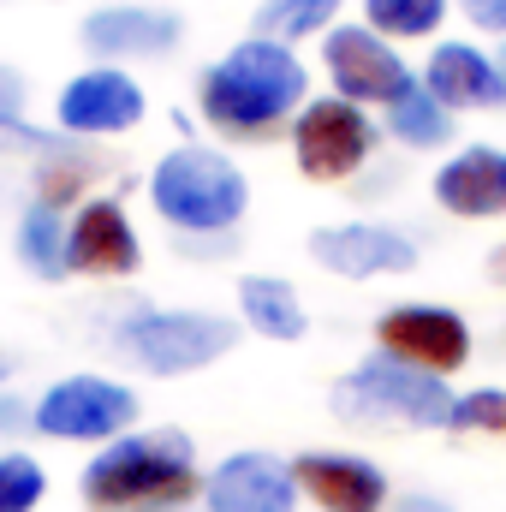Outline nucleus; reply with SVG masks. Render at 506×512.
Here are the masks:
<instances>
[{
	"mask_svg": "<svg viewBox=\"0 0 506 512\" xmlns=\"http://www.w3.org/2000/svg\"><path fill=\"white\" fill-rule=\"evenodd\" d=\"M304 102H310V66L298 60V48L268 42V36L233 42L221 60H209L197 72L203 126L215 137H233V143L286 137Z\"/></svg>",
	"mask_w": 506,
	"mask_h": 512,
	"instance_id": "obj_1",
	"label": "nucleus"
},
{
	"mask_svg": "<svg viewBox=\"0 0 506 512\" xmlns=\"http://www.w3.org/2000/svg\"><path fill=\"white\" fill-rule=\"evenodd\" d=\"M78 501L90 512H185L191 501H203L197 441L167 423L131 429L90 453L78 477Z\"/></svg>",
	"mask_w": 506,
	"mask_h": 512,
	"instance_id": "obj_2",
	"label": "nucleus"
},
{
	"mask_svg": "<svg viewBox=\"0 0 506 512\" xmlns=\"http://www.w3.org/2000/svg\"><path fill=\"white\" fill-rule=\"evenodd\" d=\"M143 191H149V209L179 233V239H233V227L245 221V209H251V179H245V167L227 155V149H215V143H197V137H185L179 149H167L155 167H149V179H143Z\"/></svg>",
	"mask_w": 506,
	"mask_h": 512,
	"instance_id": "obj_3",
	"label": "nucleus"
},
{
	"mask_svg": "<svg viewBox=\"0 0 506 512\" xmlns=\"http://www.w3.org/2000/svg\"><path fill=\"white\" fill-rule=\"evenodd\" d=\"M239 322L215 316V310H191V304H126L108 322V352L131 364L137 376L155 382H185L209 364H221L239 346Z\"/></svg>",
	"mask_w": 506,
	"mask_h": 512,
	"instance_id": "obj_4",
	"label": "nucleus"
},
{
	"mask_svg": "<svg viewBox=\"0 0 506 512\" xmlns=\"http://www.w3.org/2000/svg\"><path fill=\"white\" fill-rule=\"evenodd\" d=\"M453 382L411 370L387 352L358 358L340 382L328 387V411L340 423H364V429H447L453 417Z\"/></svg>",
	"mask_w": 506,
	"mask_h": 512,
	"instance_id": "obj_5",
	"label": "nucleus"
},
{
	"mask_svg": "<svg viewBox=\"0 0 506 512\" xmlns=\"http://www.w3.org/2000/svg\"><path fill=\"white\" fill-rule=\"evenodd\" d=\"M143 417V399L137 387L120 376H102V370H72L60 382H48L36 393V435L42 441H60V447H108L137 429Z\"/></svg>",
	"mask_w": 506,
	"mask_h": 512,
	"instance_id": "obj_6",
	"label": "nucleus"
},
{
	"mask_svg": "<svg viewBox=\"0 0 506 512\" xmlns=\"http://www.w3.org/2000/svg\"><path fill=\"white\" fill-rule=\"evenodd\" d=\"M286 143H292V161L310 185H346L370 167L381 126L370 120V108H358L346 96H310L286 131Z\"/></svg>",
	"mask_w": 506,
	"mask_h": 512,
	"instance_id": "obj_7",
	"label": "nucleus"
},
{
	"mask_svg": "<svg viewBox=\"0 0 506 512\" xmlns=\"http://www.w3.org/2000/svg\"><path fill=\"white\" fill-rule=\"evenodd\" d=\"M376 352L411 364V370H429V376H459L477 352V334L471 322L453 310V304H429V298H411V304H387L376 316Z\"/></svg>",
	"mask_w": 506,
	"mask_h": 512,
	"instance_id": "obj_8",
	"label": "nucleus"
},
{
	"mask_svg": "<svg viewBox=\"0 0 506 512\" xmlns=\"http://www.w3.org/2000/svg\"><path fill=\"white\" fill-rule=\"evenodd\" d=\"M322 72H328L334 96H346L358 108H381V114L417 90V72L405 66V54L370 24H334L322 36Z\"/></svg>",
	"mask_w": 506,
	"mask_h": 512,
	"instance_id": "obj_9",
	"label": "nucleus"
},
{
	"mask_svg": "<svg viewBox=\"0 0 506 512\" xmlns=\"http://www.w3.org/2000/svg\"><path fill=\"white\" fill-rule=\"evenodd\" d=\"M149 96L126 66H84L54 90V131L96 143V137H126L143 126Z\"/></svg>",
	"mask_w": 506,
	"mask_h": 512,
	"instance_id": "obj_10",
	"label": "nucleus"
},
{
	"mask_svg": "<svg viewBox=\"0 0 506 512\" xmlns=\"http://www.w3.org/2000/svg\"><path fill=\"white\" fill-rule=\"evenodd\" d=\"M78 42L96 66H131V60H167L185 42V18L173 6L143 0H108L78 24Z\"/></svg>",
	"mask_w": 506,
	"mask_h": 512,
	"instance_id": "obj_11",
	"label": "nucleus"
},
{
	"mask_svg": "<svg viewBox=\"0 0 506 512\" xmlns=\"http://www.w3.org/2000/svg\"><path fill=\"white\" fill-rule=\"evenodd\" d=\"M143 268V239H137V221L120 197L96 191L72 209V227H66V274L78 280H131Z\"/></svg>",
	"mask_w": 506,
	"mask_h": 512,
	"instance_id": "obj_12",
	"label": "nucleus"
},
{
	"mask_svg": "<svg viewBox=\"0 0 506 512\" xmlns=\"http://www.w3.org/2000/svg\"><path fill=\"white\" fill-rule=\"evenodd\" d=\"M304 489L292 459L268 453V447H239L227 459H215V471H203V512H298Z\"/></svg>",
	"mask_w": 506,
	"mask_h": 512,
	"instance_id": "obj_13",
	"label": "nucleus"
},
{
	"mask_svg": "<svg viewBox=\"0 0 506 512\" xmlns=\"http://www.w3.org/2000/svg\"><path fill=\"white\" fill-rule=\"evenodd\" d=\"M310 262L328 268L334 280H387V274H411L417 268V239L387 227V221H334L310 233Z\"/></svg>",
	"mask_w": 506,
	"mask_h": 512,
	"instance_id": "obj_14",
	"label": "nucleus"
},
{
	"mask_svg": "<svg viewBox=\"0 0 506 512\" xmlns=\"http://www.w3.org/2000/svg\"><path fill=\"white\" fill-rule=\"evenodd\" d=\"M298 489L316 512H387L393 507V483L370 453H346V447H310L292 459Z\"/></svg>",
	"mask_w": 506,
	"mask_h": 512,
	"instance_id": "obj_15",
	"label": "nucleus"
},
{
	"mask_svg": "<svg viewBox=\"0 0 506 512\" xmlns=\"http://www.w3.org/2000/svg\"><path fill=\"white\" fill-rule=\"evenodd\" d=\"M429 197L453 221H506V149L465 143L429 173Z\"/></svg>",
	"mask_w": 506,
	"mask_h": 512,
	"instance_id": "obj_16",
	"label": "nucleus"
},
{
	"mask_svg": "<svg viewBox=\"0 0 506 512\" xmlns=\"http://www.w3.org/2000/svg\"><path fill=\"white\" fill-rule=\"evenodd\" d=\"M417 84L441 108H453V114H495V108H506L501 66L477 42H435L429 60H423V72H417Z\"/></svg>",
	"mask_w": 506,
	"mask_h": 512,
	"instance_id": "obj_17",
	"label": "nucleus"
},
{
	"mask_svg": "<svg viewBox=\"0 0 506 512\" xmlns=\"http://www.w3.org/2000/svg\"><path fill=\"white\" fill-rule=\"evenodd\" d=\"M233 298H239V328H251L274 346H298L310 334V310L286 274H239Z\"/></svg>",
	"mask_w": 506,
	"mask_h": 512,
	"instance_id": "obj_18",
	"label": "nucleus"
},
{
	"mask_svg": "<svg viewBox=\"0 0 506 512\" xmlns=\"http://www.w3.org/2000/svg\"><path fill=\"white\" fill-rule=\"evenodd\" d=\"M66 227H72V215H66V209H54V203H42V197H30V203L18 209L12 256H18V262H24V274H36L42 286L72 280V274H66Z\"/></svg>",
	"mask_w": 506,
	"mask_h": 512,
	"instance_id": "obj_19",
	"label": "nucleus"
},
{
	"mask_svg": "<svg viewBox=\"0 0 506 512\" xmlns=\"http://www.w3.org/2000/svg\"><path fill=\"white\" fill-rule=\"evenodd\" d=\"M96 173H102V161H96L78 137H60V131H54V143L36 155V197L72 215V209L84 203V191H90Z\"/></svg>",
	"mask_w": 506,
	"mask_h": 512,
	"instance_id": "obj_20",
	"label": "nucleus"
},
{
	"mask_svg": "<svg viewBox=\"0 0 506 512\" xmlns=\"http://www.w3.org/2000/svg\"><path fill=\"white\" fill-rule=\"evenodd\" d=\"M453 120H459V114H453V108H441V102L417 84L411 96H399V102L381 114V137H393L399 149H447V143H453V131H459Z\"/></svg>",
	"mask_w": 506,
	"mask_h": 512,
	"instance_id": "obj_21",
	"label": "nucleus"
},
{
	"mask_svg": "<svg viewBox=\"0 0 506 512\" xmlns=\"http://www.w3.org/2000/svg\"><path fill=\"white\" fill-rule=\"evenodd\" d=\"M340 24V0H262L251 12V36H268V42H310V36H328Z\"/></svg>",
	"mask_w": 506,
	"mask_h": 512,
	"instance_id": "obj_22",
	"label": "nucleus"
},
{
	"mask_svg": "<svg viewBox=\"0 0 506 512\" xmlns=\"http://www.w3.org/2000/svg\"><path fill=\"white\" fill-rule=\"evenodd\" d=\"M453 0H364V24L387 42H435Z\"/></svg>",
	"mask_w": 506,
	"mask_h": 512,
	"instance_id": "obj_23",
	"label": "nucleus"
},
{
	"mask_svg": "<svg viewBox=\"0 0 506 512\" xmlns=\"http://www.w3.org/2000/svg\"><path fill=\"white\" fill-rule=\"evenodd\" d=\"M48 501V465L36 453H0V512H36Z\"/></svg>",
	"mask_w": 506,
	"mask_h": 512,
	"instance_id": "obj_24",
	"label": "nucleus"
},
{
	"mask_svg": "<svg viewBox=\"0 0 506 512\" xmlns=\"http://www.w3.org/2000/svg\"><path fill=\"white\" fill-rule=\"evenodd\" d=\"M447 435H495L506 441V387H471L453 399Z\"/></svg>",
	"mask_w": 506,
	"mask_h": 512,
	"instance_id": "obj_25",
	"label": "nucleus"
},
{
	"mask_svg": "<svg viewBox=\"0 0 506 512\" xmlns=\"http://www.w3.org/2000/svg\"><path fill=\"white\" fill-rule=\"evenodd\" d=\"M18 435H36V399L6 387L0 393V441H18Z\"/></svg>",
	"mask_w": 506,
	"mask_h": 512,
	"instance_id": "obj_26",
	"label": "nucleus"
},
{
	"mask_svg": "<svg viewBox=\"0 0 506 512\" xmlns=\"http://www.w3.org/2000/svg\"><path fill=\"white\" fill-rule=\"evenodd\" d=\"M459 12H465V24L471 30H483V36H506V0H453Z\"/></svg>",
	"mask_w": 506,
	"mask_h": 512,
	"instance_id": "obj_27",
	"label": "nucleus"
},
{
	"mask_svg": "<svg viewBox=\"0 0 506 512\" xmlns=\"http://www.w3.org/2000/svg\"><path fill=\"white\" fill-rule=\"evenodd\" d=\"M24 96H30V84L12 66H0V131L12 126V120H24Z\"/></svg>",
	"mask_w": 506,
	"mask_h": 512,
	"instance_id": "obj_28",
	"label": "nucleus"
},
{
	"mask_svg": "<svg viewBox=\"0 0 506 512\" xmlns=\"http://www.w3.org/2000/svg\"><path fill=\"white\" fill-rule=\"evenodd\" d=\"M387 512H459V507L447 495H435V489H405V495H393Z\"/></svg>",
	"mask_w": 506,
	"mask_h": 512,
	"instance_id": "obj_29",
	"label": "nucleus"
},
{
	"mask_svg": "<svg viewBox=\"0 0 506 512\" xmlns=\"http://www.w3.org/2000/svg\"><path fill=\"white\" fill-rule=\"evenodd\" d=\"M483 274H489L495 286H506V239H501V245H495L489 256H483Z\"/></svg>",
	"mask_w": 506,
	"mask_h": 512,
	"instance_id": "obj_30",
	"label": "nucleus"
},
{
	"mask_svg": "<svg viewBox=\"0 0 506 512\" xmlns=\"http://www.w3.org/2000/svg\"><path fill=\"white\" fill-rule=\"evenodd\" d=\"M12 370H18V364H12V352H6V346H0V393H6V387H12Z\"/></svg>",
	"mask_w": 506,
	"mask_h": 512,
	"instance_id": "obj_31",
	"label": "nucleus"
},
{
	"mask_svg": "<svg viewBox=\"0 0 506 512\" xmlns=\"http://www.w3.org/2000/svg\"><path fill=\"white\" fill-rule=\"evenodd\" d=\"M495 66H501V78H506V36L495 42Z\"/></svg>",
	"mask_w": 506,
	"mask_h": 512,
	"instance_id": "obj_32",
	"label": "nucleus"
}]
</instances>
